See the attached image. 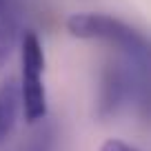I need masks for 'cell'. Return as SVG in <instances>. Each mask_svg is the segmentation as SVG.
<instances>
[{
    "label": "cell",
    "instance_id": "6da1fadb",
    "mask_svg": "<svg viewBox=\"0 0 151 151\" xmlns=\"http://www.w3.org/2000/svg\"><path fill=\"white\" fill-rule=\"evenodd\" d=\"M67 31L73 38H98L116 45L129 60L147 65V40L140 31L129 27L127 22L104 14H73L67 18Z\"/></svg>",
    "mask_w": 151,
    "mask_h": 151
},
{
    "label": "cell",
    "instance_id": "7a4b0ae2",
    "mask_svg": "<svg viewBox=\"0 0 151 151\" xmlns=\"http://www.w3.org/2000/svg\"><path fill=\"white\" fill-rule=\"evenodd\" d=\"M20 56H22V80L18 85L20 104L24 120L36 124L47 118V91L42 85L45 53L40 38L33 31H24L20 40Z\"/></svg>",
    "mask_w": 151,
    "mask_h": 151
},
{
    "label": "cell",
    "instance_id": "3957f363",
    "mask_svg": "<svg viewBox=\"0 0 151 151\" xmlns=\"http://www.w3.org/2000/svg\"><path fill=\"white\" fill-rule=\"evenodd\" d=\"M145 67L122 56L120 60H111L104 65L100 76V93H98V116L111 118L129 100L136 96L138 73H142Z\"/></svg>",
    "mask_w": 151,
    "mask_h": 151
},
{
    "label": "cell",
    "instance_id": "277c9868",
    "mask_svg": "<svg viewBox=\"0 0 151 151\" xmlns=\"http://www.w3.org/2000/svg\"><path fill=\"white\" fill-rule=\"evenodd\" d=\"M18 109H20L18 82L9 78L0 85V142H5V138H9V133L14 131Z\"/></svg>",
    "mask_w": 151,
    "mask_h": 151
},
{
    "label": "cell",
    "instance_id": "5b68a950",
    "mask_svg": "<svg viewBox=\"0 0 151 151\" xmlns=\"http://www.w3.org/2000/svg\"><path fill=\"white\" fill-rule=\"evenodd\" d=\"M16 38H18V22H16V16L11 14L0 24V69L9 60L11 51H14V45H16Z\"/></svg>",
    "mask_w": 151,
    "mask_h": 151
},
{
    "label": "cell",
    "instance_id": "8992f818",
    "mask_svg": "<svg viewBox=\"0 0 151 151\" xmlns=\"http://www.w3.org/2000/svg\"><path fill=\"white\" fill-rule=\"evenodd\" d=\"M51 129H38L36 133L31 136V140L27 142V147H24V151H49L51 149Z\"/></svg>",
    "mask_w": 151,
    "mask_h": 151
},
{
    "label": "cell",
    "instance_id": "52a82bcc",
    "mask_svg": "<svg viewBox=\"0 0 151 151\" xmlns=\"http://www.w3.org/2000/svg\"><path fill=\"white\" fill-rule=\"evenodd\" d=\"M100 151H138V149L131 147V145H127V142H122V140L109 138V140H104L102 145H100Z\"/></svg>",
    "mask_w": 151,
    "mask_h": 151
},
{
    "label": "cell",
    "instance_id": "ba28073f",
    "mask_svg": "<svg viewBox=\"0 0 151 151\" xmlns=\"http://www.w3.org/2000/svg\"><path fill=\"white\" fill-rule=\"evenodd\" d=\"M11 14H14V11L9 9V5H7V0H0V24L5 22V20L9 18Z\"/></svg>",
    "mask_w": 151,
    "mask_h": 151
}]
</instances>
